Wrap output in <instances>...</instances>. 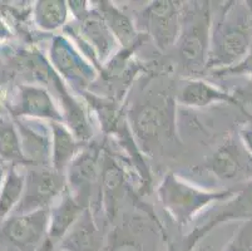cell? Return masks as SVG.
Returning a JSON list of instances; mask_svg holds the SVG:
<instances>
[{
	"label": "cell",
	"mask_w": 252,
	"mask_h": 251,
	"mask_svg": "<svg viewBox=\"0 0 252 251\" xmlns=\"http://www.w3.org/2000/svg\"><path fill=\"white\" fill-rule=\"evenodd\" d=\"M25 177L11 169L6 176L5 182L0 188V218L8 215L19 204L24 191Z\"/></svg>",
	"instance_id": "7402d4cb"
},
{
	"label": "cell",
	"mask_w": 252,
	"mask_h": 251,
	"mask_svg": "<svg viewBox=\"0 0 252 251\" xmlns=\"http://www.w3.org/2000/svg\"><path fill=\"white\" fill-rule=\"evenodd\" d=\"M206 169L221 181L252 179V155L242 141L230 138L208 158Z\"/></svg>",
	"instance_id": "52a82bcc"
},
{
	"label": "cell",
	"mask_w": 252,
	"mask_h": 251,
	"mask_svg": "<svg viewBox=\"0 0 252 251\" xmlns=\"http://www.w3.org/2000/svg\"><path fill=\"white\" fill-rule=\"evenodd\" d=\"M18 135L25 163L32 166L52 165V135L20 123Z\"/></svg>",
	"instance_id": "2e32d148"
},
{
	"label": "cell",
	"mask_w": 252,
	"mask_h": 251,
	"mask_svg": "<svg viewBox=\"0 0 252 251\" xmlns=\"http://www.w3.org/2000/svg\"><path fill=\"white\" fill-rule=\"evenodd\" d=\"M9 36V32L8 29L5 28V25L3 23L0 22V39H5Z\"/></svg>",
	"instance_id": "f546056e"
},
{
	"label": "cell",
	"mask_w": 252,
	"mask_h": 251,
	"mask_svg": "<svg viewBox=\"0 0 252 251\" xmlns=\"http://www.w3.org/2000/svg\"><path fill=\"white\" fill-rule=\"evenodd\" d=\"M233 196V191L206 192L182 182L175 174H168L158 187V197L172 217L180 225L187 224L203 207L217 200Z\"/></svg>",
	"instance_id": "7a4b0ae2"
},
{
	"label": "cell",
	"mask_w": 252,
	"mask_h": 251,
	"mask_svg": "<svg viewBox=\"0 0 252 251\" xmlns=\"http://www.w3.org/2000/svg\"><path fill=\"white\" fill-rule=\"evenodd\" d=\"M98 8H99L98 13L102 15L103 20L109 28L114 38L118 39V41L123 47H129L130 44H133L137 39V34L134 31L133 23L130 22L129 18L121 13L109 1H100Z\"/></svg>",
	"instance_id": "d6986e66"
},
{
	"label": "cell",
	"mask_w": 252,
	"mask_h": 251,
	"mask_svg": "<svg viewBox=\"0 0 252 251\" xmlns=\"http://www.w3.org/2000/svg\"><path fill=\"white\" fill-rule=\"evenodd\" d=\"M182 5L178 1H153L144 10L148 32L161 50L175 45L182 27Z\"/></svg>",
	"instance_id": "ba28073f"
},
{
	"label": "cell",
	"mask_w": 252,
	"mask_h": 251,
	"mask_svg": "<svg viewBox=\"0 0 252 251\" xmlns=\"http://www.w3.org/2000/svg\"><path fill=\"white\" fill-rule=\"evenodd\" d=\"M84 210L86 209L77 202L69 191H64L58 205L50 210L47 235L35 251H56Z\"/></svg>",
	"instance_id": "7c38bea8"
},
{
	"label": "cell",
	"mask_w": 252,
	"mask_h": 251,
	"mask_svg": "<svg viewBox=\"0 0 252 251\" xmlns=\"http://www.w3.org/2000/svg\"><path fill=\"white\" fill-rule=\"evenodd\" d=\"M107 251H146L142 243L130 238L127 230H116L109 239Z\"/></svg>",
	"instance_id": "d4e9b609"
},
{
	"label": "cell",
	"mask_w": 252,
	"mask_h": 251,
	"mask_svg": "<svg viewBox=\"0 0 252 251\" xmlns=\"http://www.w3.org/2000/svg\"><path fill=\"white\" fill-rule=\"evenodd\" d=\"M102 236L91 210L86 209L59 245L63 251H100Z\"/></svg>",
	"instance_id": "9a60e30c"
},
{
	"label": "cell",
	"mask_w": 252,
	"mask_h": 251,
	"mask_svg": "<svg viewBox=\"0 0 252 251\" xmlns=\"http://www.w3.org/2000/svg\"><path fill=\"white\" fill-rule=\"evenodd\" d=\"M102 158L98 147H87L78 152L67 167L68 176L65 177L70 187V195L82 205L89 209L93 186L99 182Z\"/></svg>",
	"instance_id": "8992f818"
},
{
	"label": "cell",
	"mask_w": 252,
	"mask_h": 251,
	"mask_svg": "<svg viewBox=\"0 0 252 251\" xmlns=\"http://www.w3.org/2000/svg\"><path fill=\"white\" fill-rule=\"evenodd\" d=\"M59 251H63V250H59Z\"/></svg>",
	"instance_id": "1f68e13d"
},
{
	"label": "cell",
	"mask_w": 252,
	"mask_h": 251,
	"mask_svg": "<svg viewBox=\"0 0 252 251\" xmlns=\"http://www.w3.org/2000/svg\"><path fill=\"white\" fill-rule=\"evenodd\" d=\"M223 251H252V220H247Z\"/></svg>",
	"instance_id": "484cf974"
},
{
	"label": "cell",
	"mask_w": 252,
	"mask_h": 251,
	"mask_svg": "<svg viewBox=\"0 0 252 251\" xmlns=\"http://www.w3.org/2000/svg\"><path fill=\"white\" fill-rule=\"evenodd\" d=\"M52 135V167L56 171L64 172L70 161L77 156L79 143L69 128L62 122H50Z\"/></svg>",
	"instance_id": "e0dca14e"
},
{
	"label": "cell",
	"mask_w": 252,
	"mask_h": 251,
	"mask_svg": "<svg viewBox=\"0 0 252 251\" xmlns=\"http://www.w3.org/2000/svg\"><path fill=\"white\" fill-rule=\"evenodd\" d=\"M69 6L63 0H40L35 5L34 17L42 31H56L68 19Z\"/></svg>",
	"instance_id": "ffe728a7"
},
{
	"label": "cell",
	"mask_w": 252,
	"mask_h": 251,
	"mask_svg": "<svg viewBox=\"0 0 252 251\" xmlns=\"http://www.w3.org/2000/svg\"><path fill=\"white\" fill-rule=\"evenodd\" d=\"M84 1H70L69 8L79 18L82 38L100 62L109 58L116 48V38L98 11L88 10Z\"/></svg>",
	"instance_id": "8fae6325"
},
{
	"label": "cell",
	"mask_w": 252,
	"mask_h": 251,
	"mask_svg": "<svg viewBox=\"0 0 252 251\" xmlns=\"http://www.w3.org/2000/svg\"><path fill=\"white\" fill-rule=\"evenodd\" d=\"M17 114L49 119L50 122H63V116L53 102L50 93L40 86H23L20 88Z\"/></svg>",
	"instance_id": "5bb4252c"
},
{
	"label": "cell",
	"mask_w": 252,
	"mask_h": 251,
	"mask_svg": "<svg viewBox=\"0 0 252 251\" xmlns=\"http://www.w3.org/2000/svg\"><path fill=\"white\" fill-rule=\"evenodd\" d=\"M99 185V200L102 199L105 215L112 222L117 218L119 202L122 201L125 195L126 175L121 166L108 155H105L102 160Z\"/></svg>",
	"instance_id": "4fadbf2b"
},
{
	"label": "cell",
	"mask_w": 252,
	"mask_h": 251,
	"mask_svg": "<svg viewBox=\"0 0 252 251\" xmlns=\"http://www.w3.org/2000/svg\"><path fill=\"white\" fill-rule=\"evenodd\" d=\"M241 141L244 143V146L246 147L247 151L252 155V122H250L246 127L242 128Z\"/></svg>",
	"instance_id": "f1b7e54d"
},
{
	"label": "cell",
	"mask_w": 252,
	"mask_h": 251,
	"mask_svg": "<svg viewBox=\"0 0 252 251\" xmlns=\"http://www.w3.org/2000/svg\"><path fill=\"white\" fill-rule=\"evenodd\" d=\"M50 209L15 215L9 218L3 232L11 244L24 251H35L44 240L49 224Z\"/></svg>",
	"instance_id": "30bf717a"
},
{
	"label": "cell",
	"mask_w": 252,
	"mask_h": 251,
	"mask_svg": "<svg viewBox=\"0 0 252 251\" xmlns=\"http://www.w3.org/2000/svg\"><path fill=\"white\" fill-rule=\"evenodd\" d=\"M172 109L168 101L152 98L130 113V123L134 135L142 146L150 152L161 148L163 142L171 137Z\"/></svg>",
	"instance_id": "277c9868"
},
{
	"label": "cell",
	"mask_w": 252,
	"mask_h": 251,
	"mask_svg": "<svg viewBox=\"0 0 252 251\" xmlns=\"http://www.w3.org/2000/svg\"><path fill=\"white\" fill-rule=\"evenodd\" d=\"M217 73L219 74H221V73H249L250 75H252V44L249 53L246 54V57L240 63L231 67V68L221 69Z\"/></svg>",
	"instance_id": "4316f807"
},
{
	"label": "cell",
	"mask_w": 252,
	"mask_h": 251,
	"mask_svg": "<svg viewBox=\"0 0 252 251\" xmlns=\"http://www.w3.org/2000/svg\"><path fill=\"white\" fill-rule=\"evenodd\" d=\"M0 156L14 162H24L19 135L9 123H0Z\"/></svg>",
	"instance_id": "603a6c76"
},
{
	"label": "cell",
	"mask_w": 252,
	"mask_h": 251,
	"mask_svg": "<svg viewBox=\"0 0 252 251\" xmlns=\"http://www.w3.org/2000/svg\"><path fill=\"white\" fill-rule=\"evenodd\" d=\"M216 225L212 222V221H208L205 225L200 227H196L192 232H189V235L182 236L180 239H176V240H172L171 243L167 246V251H193L194 246L201 239L205 236L207 232H210L211 230L214 229Z\"/></svg>",
	"instance_id": "cb8c5ba5"
},
{
	"label": "cell",
	"mask_w": 252,
	"mask_h": 251,
	"mask_svg": "<svg viewBox=\"0 0 252 251\" xmlns=\"http://www.w3.org/2000/svg\"><path fill=\"white\" fill-rule=\"evenodd\" d=\"M235 105H241L240 107L252 116V92H241L240 94H233Z\"/></svg>",
	"instance_id": "83f0119b"
},
{
	"label": "cell",
	"mask_w": 252,
	"mask_h": 251,
	"mask_svg": "<svg viewBox=\"0 0 252 251\" xmlns=\"http://www.w3.org/2000/svg\"><path fill=\"white\" fill-rule=\"evenodd\" d=\"M242 217H246L249 220H251L250 217H252V181L210 221L217 225L222 221Z\"/></svg>",
	"instance_id": "44dd1931"
},
{
	"label": "cell",
	"mask_w": 252,
	"mask_h": 251,
	"mask_svg": "<svg viewBox=\"0 0 252 251\" xmlns=\"http://www.w3.org/2000/svg\"><path fill=\"white\" fill-rule=\"evenodd\" d=\"M251 10L236 5H227L211 39V50L207 64L219 71L236 66L246 57L251 48L252 38Z\"/></svg>",
	"instance_id": "6da1fadb"
},
{
	"label": "cell",
	"mask_w": 252,
	"mask_h": 251,
	"mask_svg": "<svg viewBox=\"0 0 252 251\" xmlns=\"http://www.w3.org/2000/svg\"><path fill=\"white\" fill-rule=\"evenodd\" d=\"M178 101L189 107H206L215 102H231L235 105L233 97L220 91L203 80H189L181 88Z\"/></svg>",
	"instance_id": "ac0fdd59"
},
{
	"label": "cell",
	"mask_w": 252,
	"mask_h": 251,
	"mask_svg": "<svg viewBox=\"0 0 252 251\" xmlns=\"http://www.w3.org/2000/svg\"><path fill=\"white\" fill-rule=\"evenodd\" d=\"M49 57L53 67L58 71L59 74L81 91L87 88L95 78L93 67L82 58L65 36H58L53 38Z\"/></svg>",
	"instance_id": "9c48e42d"
},
{
	"label": "cell",
	"mask_w": 252,
	"mask_h": 251,
	"mask_svg": "<svg viewBox=\"0 0 252 251\" xmlns=\"http://www.w3.org/2000/svg\"><path fill=\"white\" fill-rule=\"evenodd\" d=\"M65 188L67 179L63 172L56 171L52 166H33L25 176L24 191L14 213L22 215L50 209Z\"/></svg>",
	"instance_id": "3957f363"
},
{
	"label": "cell",
	"mask_w": 252,
	"mask_h": 251,
	"mask_svg": "<svg viewBox=\"0 0 252 251\" xmlns=\"http://www.w3.org/2000/svg\"><path fill=\"white\" fill-rule=\"evenodd\" d=\"M0 183H1V171H0Z\"/></svg>",
	"instance_id": "4dcf8cb0"
},
{
	"label": "cell",
	"mask_w": 252,
	"mask_h": 251,
	"mask_svg": "<svg viewBox=\"0 0 252 251\" xmlns=\"http://www.w3.org/2000/svg\"><path fill=\"white\" fill-rule=\"evenodd\" d=\"M210 3H198L187 14L180 34V55L187 66H201L207 61L210 48Z\"/></svg>",
	"instance_id": "5b68a950"
}]
</instances>
